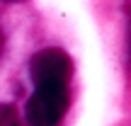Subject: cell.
<instances>
[{
  "label": "cell",
  "instance_id": "1",
  "mask_svg": "<svg viewBox=\"0 0 131 126\" xmlns=\"http://www.w3.org/2000/svg\"><path fill=\"white\" fill-rule=\"evenodd\" d=\"M68 109V90L63 85L37 87L27 102V121L32 126H56Z\"/></svg>",
  "mask_w": 131,
  "mask_h": 126
},
{
  "label": "cell",
  "instance_id": "2",
  "mask_svg": "<svg viewBox=\"0 0 131 126\" xmlns=\"http://www.w3.org/2000/svg\"><path fill=\"white\" fill-rule=\"evenodd\" d=\"M29 73H32V80L37 87H46V85H63L66 87L73 75V61L61 49H44L32 56Z\"/></svg>",
  "mask_w": 131,
  "mask_h": 126
},
{
  "label": "cell",
  "instance_id": "3",
  "mask_svg": "<svg viewBox=\"0 0 131 126\" xmlns=\"http://www.w3.org/2000/svg\"><path fill=\"white\" fill-rule=\"evenodd\" d=\"M0 126H22L19 114L12 104H0Z\"/></svg>",
  "mask_w": 131,
  "mask_h": 126
},
{
  "label": "cell",
  "instance_id": "4",
  "mask_svg": "<svg viewBox=\"0 0 131 126\" xmlns=\"http://www.w3.org/2000/svg\"><path fill=\"white\" fill-rule=\"evenodd\" d=\"M0 53H3V34H0Z\"/></svg>",
  "mask_w": 131,
  "mask_h": 126
}]
</instances>
